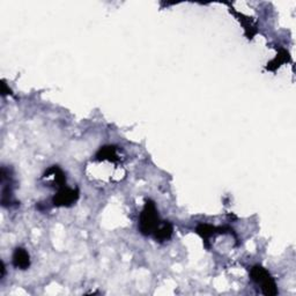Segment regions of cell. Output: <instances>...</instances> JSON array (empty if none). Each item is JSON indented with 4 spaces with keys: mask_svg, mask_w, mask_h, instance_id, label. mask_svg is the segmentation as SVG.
<instances>
[{
    "mask_svg": "<svg viewBox=\"0 0 296 296\" xmlns=\"http://www.w3.org/2000/svg\"><path fill=\"white\" fill-rule=\"evenodd\" d=\"M160 217L156 209V206L152 200H146L143 212L140 214L139 219V230L145 236L153 235L154 231L161 224Z\"/></svg>",
    "mask_w": 296,
    "mask_h": 296,
    "instance_id": "cell-1",
    "label": "cell"
},
{
    "mask_svg": "<svg viewBox=\"0 0 296 296\" xmlns=\"http://www.w3.org/2000/svg\"><path fill=\"white\" fill-rule=\"evenodd\" d=\"M250 277L257 285L260 286V289L266 296H274L278 294L277 284L271 274L263 266L256 265L250 270Z\"/></svg>",
    "mask_w": 296,
    "mask_h": 296,
    "instance_id": "cell-2",
    "label": "cell"
},
{
    "mask_svg": "<svg viewBox=\"0 0 296 296\" xmlns=\"http://www.w3.org/2000/svg\"><path fill=\"white\" fill-rule=\"evenodd\" d=\"M79 199L78 189H72L68 186H63L58 189L57 195L52 198V204L55 207H70L74 205Z\"/></svg>",
    "mask_w": 296,
    "mask_h": 296,
    "instance_id": "cell-3",
    "label": "cell"
},
{
    "mask_svg": "<svg viewBox=\"0 0 296 296\" xmlns=\"http://www.w3.org/2000/svg\"><path fill=\"white\" fill-rule=\"evenodd\" d=\"M16 201L13 198V185L10 173L5 167L2 168V205L4 207H10Z\"/></svg>",
    "mask_w": 296,
    "mask_h": 296,
    "instance_id": "cell-4",
    "label": "cell"
},
{
    "mask_svg": "<svg viewBox=\"0 0 296 296\" xmlns=\"http://www.w3.org/2000/svg\"><path fill=\"white\" fill-rule=\"evenodd\" d=\"M12 261L16 268L27 270L31 266V256H29L28 251L25 249L16 248L14 252H13Z\"/></svg>",
    "mask_w": 296,
    "mask_h": 296,
    "instance_id": "cell-5",
    "label": "cell"
},
{
    "mask_svg": "<svg viewBox=\"0 0 296 296\" xmlns=\"http://www.w3.org/2000/svg\"><path fill=\"white\" fill-rule=\"evenodd\" d=\"M96 161H109L111 164L119 162V156L117 154V148L115 146H103L95 155Z\"/></svg>",
    "mask_w": 296,
    "mask_h": 296,
    "instance_id": "cell-6",
    "label": "cell"
},
{
    "mask_svg": "<svg viewBox=\"0 0 296 296\" xmlns=\"http://www.w3.org/2000/svg\"><path fill=\"white\" fill-rule=\"evenodd\" d=\"M43 177H52V184L57 189H61L66 185V176L64 174V171L57 166H52L45 171V174L43 175Z\"/></svg>",
    "mask_w": 296,
    "mask_h": 296,
    "instance_id": "cell-7",
    "label": "cell"
},
{
    "mask_svg": "<svg viewBox=\"0 0 296 296\" xmlns=\"http://www.w3.org/2000/svg\"><path fill=\"white\" fill-rule=\"evenodd\" d=\"M174 233V227L168 221H162L160 226L157 227V229L154 231L153 237L158 242H165L173 236Z\"/></svg>",
    "mask_w": 296,
    "mask_h": 296,
    "instance_id": "cell-8",
    "label": "cell"
},
{
    "mask_svg": "<svg viewBox=\"0 0 296 296\" xmlns=\"http://www.w3.org/2000/svg\"><path fill=\"white\" fill-rule=\"evenodd\" d=\"M224 230L222 228H217V227L207 225V224H201L196 228L197 234L200 235V237L204 239V242H208V239L218 233H221Z\"/></svg>",
    "mask_w": 296,
    "mask_h": 296,
    "instance_id": "cell-9",
    "label": "cell"
},
{
    "mask_svg": "<svg viewBox=\"0 0 296 296\" xmlns=\"http://www.w3.org/2000/svg\"><path fill=\"white\" fill-rule=\"evenodd\" d=\"M289 61H290L289 53L287 52L285 49H280V50H279L278 55H277V57L274 58L273 61H271L267 64V66H266V70L274 72V71L277 70V68L280 67L282 64H285V63L289 62Z\"/></svg>",
    "mask_w": 296,
    "mask_h": 296,
    "instance_id": "cell-10",
    "label": "cell"
}]
</instances>
